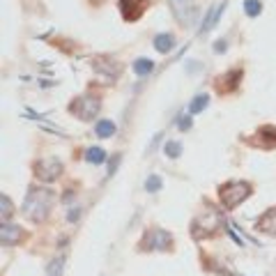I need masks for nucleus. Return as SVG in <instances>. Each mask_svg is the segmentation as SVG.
Masks as SVG:
<instances>
[{"instance_id":"22","label":"nucleus","mask_w":276,"mask_h":276,"mask_svg":"<svg viewBox=\"0 0 276 276\" xmlns=\"http://www.w3.org/2000/svg\"><path fill=\"white\" fill-rule=\"evenodd\" d=\"M159 189H161V177H159V175H150V177H147V182H145V191H147V193H156Z\"/></svg>"},{"instance_id":"18","label":"nucleus","mask_w":276,"mask_h":276,"mask_svg":"<svg viewBox=\"0 0 276 276\" xmlns=\"http://www.w3.org/2000/svg\"><path fill=\"white\" fill-rule=\"evenodd\" d=\"M85 159H88V163H104L106 161V152L95 145V147H88V150H85Z\"/></svg>"},{"instance_id":"21","label":"nucleus","mask_w":276,"mask_h":276,"mask_svg":"<svg viewBox=\"0 0 276 276\" xmlns=\"http://www.w3.org/2000/svg\"><path fill=\"white\" fill-rule=\"evenodd\" d=\"M163 152H166V156H170V159H177V156L182 154V145L177 143V140H168L166 147H163Z\"/></svg>"},{"instance_id":"16","label":"nucleus","mask_w":276,"mask_h":276,"mask_svg":"<svg viewBox=\"0 0 276 276\" xmlns=\"http://www.w3.org/2000/svg\"><path fill=\"white\" fill-rule=\"evenodd\" d=\"M207 104H210V97H207V95H198V97H193V102L189 104V113H191V115L203 113L205 108H207Z\"/></svg>"},{"instance_id":"10","label":"nucleus","mask_w":276,"mask_h":276,"mask_svg":"<svg viewBox=\"0 0 276 276\" xmlns=\"http://www.w3.org/2000/svg\"><path fill=\"white\" fill-rule=\"evenodd\" d=\"M253 143L263 150H276V125H260L253 134Z\"/></svg>"},{"instance_id":"26","label":"nucleus","mask_w":276,"mask_h":276,"mask_svg":"<svg viewBox=\"0 0 276 276\" xmlns=\"http://www.w3.org/2000/svg\"><path fill=\"white\" fill-rule=\"evenodd\" d=\"M214 51H216V53H223V51H226V39H219L216 46H214Z\"/></svg>"},{"instance_id":"13","label":"nucleus","mask_w":276,"mask_h":276,"mask_svg":"<svg viewBox=\"0 0 276 276\" xmlns=\"http://www.w3.org/2000/svg\"><path fill=\"white\" fill-rule=\"evenodd\" d=\"M173 14H175V18H177L182 25H191L193 18L198 16V9H196L193 5H186V2H175Z\"/></svg>"},{"instance_id":"17","label":"nucleus","mask_w":276,"mask_h":276,"mask_svg":"<svg viewBox=\"0 0 276 276\" xmlns=\"http://www.w3.org/2000/svg\"><path fill=\"white\" fill-rule=\"evenodd\" d=\"M152 69H154V62H152L150 58H138V60L134 62V72H136L138 76H147Z\"/></svg>"},{"instance_id":"2","label":"nucleus","mask_w":276,"mask_h":276,"mask_svg":"<svg viewBox=\"0 0 276 276\" xmlns=\"http://www.w3.org/2000/svg\"><path fill=\"white\" fill-rule=\"evenodd\" d=\"M223 226V219H221V212L216 207H210V210L200 212V214L193 216L191 226H189V233H191L193 240H207V237H214L216 230Z\"/></svg>"},{"instance_id":"9","label":"nucleus","mask_w":276,"mask_h":276,"mask_svg":"<svg viewBox=\"0 0 276 276\" xmlns=\"http://www.w3.org/2000/svg\"><path fill=\"white\" fill-rule=\"evenodd\" d=\"M147 7H150V0H118V9H120L122 18L129 23L138 21L147 12Z\"/></svg>"},{"instance_id":"4","label":"nucleus","mask_w":276,"mask_h":276,"mask_svg":"<svg viewBox=\"0 0 276 276\" xmlns=\"http://www.w3.org/2000/svg\"><path fill=\"white\" fill-rule=\"evenodd\" d=\"M175 246V240L173 235L168 233V230L163 228H147L143 233V237H140V242H138V251H173Z\"/></svg>"},{"instance_id":"14","label":"nucleus","mask_w":276,"mask_h":276,"mask_svg":"<svg viewBox=\"0 0 276 276\" xmlns=\"http://www.w3.org/2000/svg\"><path fill=\"white\" fill-rule=\"evenodd\" d=\"M154 48L159 53H170L175 48V35H170V32H159V35L154 37Z\"/></svg>"},{"instance_id":"20","label":"nucleus","mask_w":276,"mask_h":276,"mask_svg":"<svg viewBox=\"0 0 276 276\" xmlns=\"http://www.w3.org/2000/svg\"><path fill=\"white\" fill-rule=\"evenodd\" d=\"M0 203H2V223H7V219L14 216V205H12V200L7 198V193L0 196Z\"/></svg>"},{"instance_id":"5","label":"nucleus","mask_w":276,"mask_h":276,"mask_svg":"<svg viewBox=\"0 0 276 276\" xmlns=\"http://www.w3.org/2000/svg\"><path fill=\"white\" fill-rule=\"evenodd\" d=\"M67 111H69L74 118H78V120L90 122V120H95L97 115H99V111H102V97L92 95V92L81 95V97H76V99L69 104Z\"/></svg>"},{"instance_id":"3","label":"nucleus","mask_w":276,"mask_h":276,"mask_svg":"<svg viewBox=\"0 0 276 276\" xmlns=\"http://www.w3.org/2000/svg\"><path fill=\"white\" fill-rule=\"evenodd\" d=\"M251 193H253V184L246 180H230L219 186V200H221V205L226 210L240 207Z\"/></svg>"},{"instance_id":"24","label":"nucleus","mask_w":276,"mask_h":276,"mask_svg":"<svg viewBox=\"0 0 276 276\" xmlns=\"http://www.w3.org/2000/svg\"><path fill=\"white\" fill-rule=\"evenodd\" d=\"M177 127H180L182 132H186V129L191 127V118H189V115H184V118H180V122H177Z\"/></svg>"},{"instance_id":"19","label":"nucleus","mask_w":276,"mask_h":276,"mask_svg":"<svg viewBox=\"0 0 276 276\" xmlns=\"http://www.w3.org/2000/svg\"><path fill=\"white\" fill-rule=\"evenodd\" d=\"M244 12L246 16H258L263 12V2L260 0H244Z\"/></svg>"},{"instance_id":"1","label":"nucleus","mask_w":276,"mask_h":276,"mask_svg":"<svg viewBox=\"0 0 276 276\" xmlns=\"http://www.w3.org/2000/svg\"><path fill=\"white\" fill-rule=\"evenodd\" d=\"M53 203H55V193L51 189H46V186H30L23 200V216L32 223L46 221V216L53 210Z\"/></svg>"},{"instance_id":"6","label":"nucleus","mask_w":276,"mask_h":276,"mask_svg":"<svg viewBox=\"0 0 276 276\" xmlns=\"http://www.w3.org/2000/svg\"><path fill=\"white\" fill-rule=\"evenodd\" d=\"M32 173L39 182H55L65 173V163L58 156H44V159L32 163Z\"/></svg>"},{"instance_id":"25","label":"nucleus","mask_w":276,"mask_h":276,"mask_svg":"<svg viewBox=\"0 0 276 276\" xmlns=\"http://www.w3.org/2000/svg\"><path fill=\"white\" fill-rule=\"evenodd\" d=\"M78 216H81V210H76V207H74V210H69V214H67V221H76Z\"/></svg>"},{"instance_id":"12","label":"nucleus","mask_w":276,"mask_h":276,"mask_svg":"<svg viewBox=\"0 0 276 276\" xmlns=\"http://www.w3.org/2000/svg\"><path fill=\"white\" fill-rule=\"evenodd\" d=\"M256 230L263 233V235H272V237H276V207L267 210L258 221H256Z\"/></svg>"},{"instance_id":"7","label":"nucleus","mask_w":276,"mask_h":276,"mask_svg":"<svg viewBox=\"0 0 276 276\" xmlns=\"http://www.w3.org/2000/svg\"><path fill=\"white\" fill-rule=\"evenodd\" d=\"M92 69H95L104 81L113 83L115 78L122 74V62H118L113 55H97L95 60H92Z\"/></svg>"},{"instance_id":"8","label":"nucleus","mask_w":276,"mask_h":276,"mask_svg":"<svg viewBox=\"0 0 276 276\" xmlns=\"http://www.w3.org/2000/svg\"><path fill=\"white\" fill-rule=\"evenodd\" d=\"M242 78H244V69L242 67H235V69H228L226 74H221V76L214 81V88L219 95H233L237 88H240Z\"/></svg>"},{"instance_id":"23","label":"nucleus","mask_w":276,"mask_h":276,"mask_svg":"<svg viewBox=\"0 0 276 276\" xmlns=\"http://www.w3.org/2000/svg\"><path fill=\"white\" fill-rule=\"evenodd\" d=\"M118 163H120V154H113V159L108 161V177L115 173V168H118Z\"/></svg>"},{"instance_id":"15","label":"nucleus","mask_w":276,"mask_h":276,"mask_svg":"<svg viewBox=\"0 0 276 276\" xmlns=\"http://www.w3.org/2000/svg\"><path fill=\"white\" fill-rule=\"evenodd\" d=\"M115 132H118V127H115V122H111V120H99L95 127V134L99 138H111Z\"/></svg>"},{"instance_id":"11","label":"nucleus","mask_w":276,"mask_h":276,"mask_svg":"<svg viewBox=\"0 0 276 276\" xmlns=\"http://www.w3.org/2000/svg\"><path fill=\"white\" fill-rule=\"evenodd\" d=\"M25 240V230L14 223H2V246H16Z\"/></svg>"}]
</instances>
